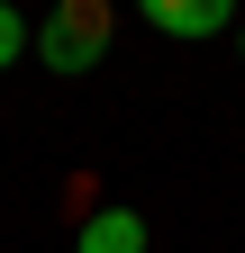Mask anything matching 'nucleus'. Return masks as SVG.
<instances>
[{
  "label": "nucleus",
  "instance_id": "1",
  "mask_svg": "<svg viewBox=\"0 0 245 253\" xmlns=\"http://www.w3.org/2000/svg\"><path fill=\"white\" fill-rule=\"evenodd\" d=\"M109 37H118V0H55L37 27V63L46 73H91V63H109Z\"/></svg>",
  "mask_w": 245,
  "mask_h": 253
},
{
  "label": "nucleus",
  "instance_id": "2",
  "mask_svg": "<svg viewBox=\"0 0 245 253\" xmlns=\"http://www.w3.org/2000/svg\"><path fill=\"white\" fill-rule=\"evenodd\" d=\"M145 27H164V37H218L236 18V0H136Z\"/></svg>",
  "mask_w": 245,
  "mask_h": 253
},
{
  "label": "nucleus",
  "instance_id": "3",
  "mask_svg": "<svg viewBox=\"0 0 245 253\" xmlns=\"http://www.w3.org/2000/svg\"><path fill=\"white\" fill-rule=\"evenodd\" d=\"M73 253H145V217H136V208H118V199H109V208H91Z\"/></svg>",
  "mask_w": 245,
  "mask_h": 253
},
{
  "label": "nucleus",
  "instance_id": "4",
  "mask_svg": "<svg viewBox=\"0 0 245 253\" xmlns=\"http://www.w3.org/2000/svg\"><path fill=\"white\" fill-rule=\"evenodd\" d=\"M18 54H27V18L0 0V63H18Z\"/></svg>",
  "mask_w": 245,
  "mask_h": 253
},
{
  "label": "nucleus",
  "instance_id": "5",
  "mask_svg": "<svg viewBox=\"0 0 245 253\" xmlns=\"http://www.w3.org/2000/svg\"><path fill=\"white\" fill-rule=\"evenodd\" d=\"M236 54H245V37H236Z\"/></svg>",
  "mask_w": 245,
  "mask_h": 253
}]
</instances>
